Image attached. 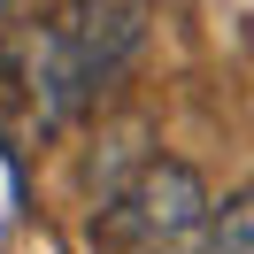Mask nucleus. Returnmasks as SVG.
Segmentation results:
<instances>
[{
	"label": "nucleus",
	"mask_w": 254,
	"mask_h": 254,
	"mask_svg": "<svg viewBox=\"0 0 254 254\" xmlns=\"http://www.w3.org/2000/svg\"><path fill=\"white\" fill-rule=\"evenodd\" d=\"M154 0H62L31 39V93L47 108V124H77L85 108H100L116 77L139 62Z\"/></svg>",
	"instance_id": "1"
},
{
	"label": "nucleus",
	"mask_w": 254,
	"mask_h": 254,
	"mask_svg": "<svg viewBox=\"0 0 254 254\" xmlns=\"http://www.w3.org/2000/svg\"><path fill=\"white\" fill-rule=\"evenodd\" d=\"M208 216H216V200H208V185L185 162H146L108 200L100 231H108L116 247H131V254H192L208 239Z\"/></svg>",
	"instance_id": "2"
},
{
	"label": "nucleus",
	"mask_w": 254,
	"mask_h": 254,
	"mask_svg": "<svg viewBox=\"0 0 254 254\" xmlns=\"http://www.w3.org/2000/svg\"><path fill=\"white\" fill-rule=\"evenodd\" d=\"M208 239H216V254H254V200H231L223 223L208 216Z\"/></svg>",
	"instance_id": "3"
}]
</instances>
